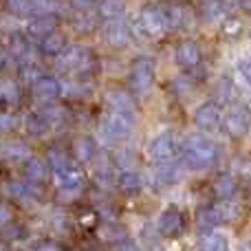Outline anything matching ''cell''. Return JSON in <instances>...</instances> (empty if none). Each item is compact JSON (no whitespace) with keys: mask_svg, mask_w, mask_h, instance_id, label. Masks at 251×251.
<instances>
[{"mask_svg":"<svg viewBox=\"0 0 251 251\" xmlns=\"http://www.w3.org/2000/svg\"><path fill=\"white\" fill-rule=\"evenodd\" d=\"M64 108L62 106H55V104H49L47 108L42 110V119L47 124H51V122H62V117H64Z\"/></svg>","mask_w":251,"mask_h":251,"instance_id":"39","label":"cell"},{"mask_svg":"<svg viewBox=\"0 0 251 251\" xmlns=\"http://www.w3.org/2000/svg\"><path fill=\"white\" fill-rule=\"evenodd\" d=\"M238 4L245 13H251V0H238Z\"/></svg>","mask_w":251,"mask_h":251,"instance_id":"45","label":"cell"},{"mask_svg":"<svg viewBox=\"0 0 251 251\" xmlns=\"http://www.w3.org/2000/svg\"><path fill=\"white\" fill-rule=\"evenodd\" d=\"M47 161H49V165H51V170L55 172V170H62V168H66V165L71 163L69 159H66L64 154H62L60 150H55V148H51L49 150V154H47Z\"/></svg>","mask_w":251,"mask_h":251,"instance_id":"36","label":"cell"},{"mask_svg":"<svg viewBox=\"0 0 251 251\" xmlns=\"http://www.w3.org/2000/svg\"><path fill=\"white\" fill-rule=\"evenodd\" d=\"M218 225H223V223H221V216H218V209L216 207L201 209V212L196 214V227H199V231H203V234L216 231Z\"/></svg>","mask_w":251,"mask_h":251,"instance_id":"21","label":"cell"},{"mask_svg":"<svg viewBox=\"0 0 251 251\" xmlns=\"http://www.w3.org/2000/svg\"><path fill=\"white\" fill-rule=\"evenodd\" d=\"M223 128H225V132L229 134L231 139L247 137L249 130H251V117H249V113L245 108H238V106L229 108L225 115H223Z\"/></svg>","mask_w":251,"mask_h":251,"instance_id":"7","label":"cell"},{"mask_svg":"<svg viewBox=\"0 0 251 251\" xmlns=\"http://www.w3.org/2000/svg\"><path fill=\"white\" fill-rule=\"evenodd\" d=\"M199 251H231L229 247V238L221 231H209V234H203L199 238V245H196Z\"/></svg>","mask_w":251,"mask_h":251,"instance_id":"18","label":"cell"},{"mask_svg":"<svg viewBox=\"0 0 251 251\" xmlns=\"http://www.w3.org/2000/svg\"><path fill=\"white\" fill-rule=\"evenodd\" d=\"M0 66H2V55H0Z\"/></svg>","mask_w":251,"mask_h":251,"instance_id":"49","label":"cell"},{"mask_svg":"<svg viewBox=\"0 0 251 251\" xmlns=\"http://www.w3.org/2000/svg\"><path fill=\"white\" fill-rule=\"evenodd\" d=\"M108 108L110 113H119V115H128V117H137V110H134L132 97L124 91H113L108 93Z\"/></svg>","mask_w":251,"mask_h":251,"instance_id":"16","label":"cell"},{"mask_svg":"<svg viewBox=\"0 0 251 251\" xmlns=\"http://www.w3.org/2000/svg\"><path fill=\"white\" fill-rule=\"evenodd\" d=\"M0 251H7V249H4V247H2V245H0Z\"/></svg>","mask_w":251,"mask_h":251,"instance_id":"48","label":"cell"},{"mask_svg":"<svg viewBox=\"0 0 251 251\" xmlns=\"http://www.w3.org/2000/svg\"><path fill=\"white\" fill-rule=\"evenodd\" d=\"M132 128H134V117L119 115V113H108L101 119L100 137L104 143H122L132 134Z\"/></svg>","mask_w":251,"mask_h":251,"instance_id":"3","label":"cell"},{"mask_svg":"<svg viewBox=\"0 0 251 251\" xmlns=\"http://www.w3.org/2000/svg\"><path fill=\"white\" fill-rule=\"evenodd\" d=\"M236 77H238L245 86L251 88V60L249 57H243V60L236 62Z\"/></svg>","mask_w":251,"mask_h":251,"instance_id":"33","label":"cell"},{"mask_svg":"<svg viewBox=\"0 0 251 251\" xmlns=\"http://www.w3.org/2000/svg\"><path fill=\"white\" fill-rule=\"evenodd\" d=\"M9 221H11V209H9L7 205H0V227L7 225Z\"/></svg>","mask_w":251,"mask_h":251,"instance_id":"43","label":"cell"},{"mask_svg":"<svg viewBox=\"0 0 251 251\" xmlns=\"http://www.w3.org/2000/svg\"><path fill=\"white\" fill-rule=\"evenodd\" d=\"M93 66H95V57H93L91 49L84 47V44H69L57 55V69L64 71V73L84 75L91 73Z\"/></svg>","mask_w":251,"mask_h":251,"instance_id":"2","label":"cell"},{"mask_svg":"<svg viewBox=\"0 0 251 251\" xmlns=\"http://www.w3.org/2000/svg\"><path fill=\"white\" fill-rule=\"evenodd\" d=\"M38 251H62V249L57 247V245H51V243H49V245H42V247H40Z\"/></svg>","mask_w":251,"mask_h":251,"instance_id":"46","label":"cell"},{"mask_svg":"<svg viewBox=\"0 0 251 251\" xmlns=\"http://www.w3.org/2000/svg\"><path fill=\"white\" fill-rule=\"evenodd\" d=\"M154 227H156V231H159L163 238H176V236L183 231V227H185V218H183L181 209L168 207V209H163V212L159 214Z\"/></svg>","mask_w":251,"mask_h":251,"instance_id":"9","label":"cell"},{"mask_svg":"<svg viewBox=\"0 0 251 251\" xmlns=\"http://www.w3.org/2000/svg\"><path fill=\"white\" fill-rule=\"evenodd\" d=\"M20 77L25 79L26 84H33L38 77H42V73H40V69H38V64L35 62H22V66H20Z\"/></svg>","mask_w":251,"mask_h":251,"instance_id":"34","label":"cell"},{"mask_svg":"<svg viewBox=\"0 0 251 251\" xmlns=\"http://www.w3.org/2000/svg\"><path fill=\"white\" fill-rule=\"evenodd\" d=\"M176 152H178L176 137H174L170 130H163V132L154 134V137L150 139V143H148V148H146L148 159L154 161L156 165L174 161L176 159Z\"/></svg>","mask_w":251,"mask_h":251,"instance_id":"5","label":"cell"},{"mask_svg":"<svg viewBox=\"0 0 251 251\" xmlns=\"http://www.w3.org/2000/svg\"><path fill=\"white\" fill-rule=\"evenodd\" d=\"M53 176H55L60 194H66V196H77L79 194V190H82V172H79L73 163H69L62 170H55Z\"/></svg>","mask_w":251,"mask_h":251,"instance_id":"10","label":"cell"},{"mask_svg":"<svg viewBox=\"0 0 251 251\" xmlns=\"http://www.w3.org/2000/svg\"><path fill=\"white\" fill-rule=\"evenodd\" d=\"M73 152H75V159H77L79 163H88V161H93L97 154L95 141H93L91 137H77L73 143Z\"/></svg>","mask_w":251,"mask_h":251,"instance_id":"22","label":"cell"},{"mask_svg":"<svg viewBox=\"0 0 251 251\" xmlns=\"http://www.w3.org/2000/svg\"><path fill=\"white\" fill-rule=\"evenodd\" d=\"M183 165L190 170H207L221 163L223 148L214 139L203 137V134H190L183 141Z\"/></svg>","mask_w":251,"mask_h":251,"instance_id":"1","label":"cell"},{"mask_svg":"<svg viewBox=\"0 0 251 251\" xmlns=\"http://www.w3.org/2000/svg\"><path fill=\"white\" fill-rule=\"evenodd\" d=\"M245 110H247L249 117H251V97H247V101H245Z\"/></svg>","mask_w":251,"mask_h":251,"instance_id":"47","label":"cell"},{"mask_svg":"<svg viewBox=\"0 0 251 251\" xmlns=\"http://www.w3.org/2000/svg\"><path fill=\"white\" fill-rule=\"evenodd\" d=\"M139 29H141L143 33H146V38H150V40L161 38V35L168 31L163 9H159V7H143L141 13H139Z\"/></svg>","mask_w":251,"mask_h":251,"instance_id":"6","label":"cell"},{"mask_svg":"<svg viewBox=\"0 0 251 251\" xmlns=\"http://www.w3.org/2000/svg\"><path fill=\"white\" fill-rule=\"evenodd\" d=\"M7 9L9 13L22 18V16H31L33 13V0H7Z\"/></svg>","mask_w":251,"mask_h":251,"instance_id":"31","label":"cell"},{"mask_svg":"<svg viewBox=\"0 0 251 251\" xmlns=\"http://www.w3.org/2000/svg\"><path fill=\"white\" fill-rule=\"evenodd\" d=\"M117 185L119 190H124L126 194H137L143 190V176L137 170H124L117 176Z\"/></svg>","mask_w":251,"mask_h":251,"instance_id":"19","label":"cell"},{"mask_svg":"<svg viewBox=\"0 0 251 251\" xmlns=\"http://www.w3.org/2000/svg\"><path fill=\"white\" fill-rule=\"evenodd\" d=\"M7 194L11 196V199L20 201V203H33L35 201V192L33 187H29L26 183H9L7 185Z\"/></svg>","mask_w":251,"mask_h":251,"instance_id":"26","label":"cell"},{"mask_svg":"<svg viewBox=\"0 0 251 251\" xmlns=\"http://www.w3.org/2000/svg\"><path fill=\"white\" fill-rule=\"evenodd\" d=\"M0 154L11 161H29L31 159L29 148L22 146V143H7V146L0 148Z\"/></svg>","mask_w":251,"mask_h":251,"instance_id":"27","label":"cell"},{"mask_svg":"<svg viewBox=\"0 0 251 251\" xmlns=\"http://www.w3.org/2000/svg\"><path fill=\"white\" fill-rule=\"evenodd\" d=\"M181 178H183V165L176 163V161H170V163L156 165V172H154L156 185L172 187V185H178V183H181Z\"/></svg>","mask_w":251,"mask_h":251,"instance_id":"12","label":"cell"},{"mask_svg":"<svg viewBox=\"0 0 251 251\" xmlns=\"http://www.w3.org/2000/svg\"><path fill=\"white\" fill-rule=\"evenodd\" d=\"M25 174H26V181L33 183V185H38V183H42L44 178H47L49 165L44 163L42 159H35V156H31V159L25 163Z\"/></svg>","mask_w":251,"mask_h":251,"instance_id":"23","label":"cell"},{"mask_svg":"<svg viewBox=\"0 0 251 251\" xmlns=\"http://www.w3.org/2000/svg\"><path fill=\"white\" fill-rule=\"evenodd\" d=\"M221 124H223V113L216 101H205L194 110V126L201 132H214V130H218Z\"/></svg>","mask_w":251,"mask_h":251,"instance_id":"8","label":"cell"},{"mask_svg":"<svg viewBox=\"0 0 251 251\" xmlns=\"http://www.w3.org/2000/svg\"><path fill=\"white\" fill-rule=\"evenodd\" d=\"M25 128L31 137H42V134L47 132L49 124L42 119V115H31V117L25 119Z\"/></svg>","mask_w":251,"mask_h":251,"instance_id":"30","label":"cell"},{"mask_svg":"<svg viewBox=\"0 0 251 251\" xmlns=\"http://www.w3.org/2000/svg\"><path fill=\"white\" fill-rule=\"evenodd\" d=\"M31 86H33V95L42 101L57 100V97L62 95V82L55 79V77H51V75H42V77H38Z\"/></svg>","mask_w":251,"mask_h":251,"instance_id":"11","label":"cell"},{"mask_svg":"<svg viewBox=\"0 0 251 251\" xmlns=\"http://www.w3.org/2000/svg\"><path fill=\"white\" fill-rule=\"evenodd\" d=\"M16 117L13 115H9V113H0V134H4V132H9V130H13L16 128Z\"/></svg>","mask_w":251,"mask_h":251,"instance_id":"41","label":"cell"},{"mask_svg":"<svg viewBox=\"0 0 251 251\" xmlns=\"http://www.w3.org/2000/svg\"><path fill=\"white\" fill-rule=\"evenodd\" d=\"M115 163L124 170H134V154L130 150H119L117 154H115Z\"/></svg>","mask_w":251,"mask_h":251,"instance_id":"40","label":"cell"},{"mask_svg":"<svg viewBox=\"0 0 251 251\" xmlns=\"http://www.w3.org/2000/svg\"><path fill=\"white\" fill-rule=\"evenodd\" d=\"M156 79V66L154 60L148 55H139L130 64V86L137 95H146Z\"/></svg>","mask_w":251,"mask_h":251,"instance_id":"4","label":"cell"},{"mask_svg":"<svg viewBox=\"0 0 251 251\" xmlns=\"http://www.w3.org/2000/svg\"><path fill=\"white\" fill-rule=\"evenodd\" d=\"M218 209V216H221V223H231L240 216V207L234 203H223V205H216Z\"/></svg>","mask_w":251,"mask_h":251,"instance_id":"32","label":"cell"},{"mask_svg":"<svg viewBox=\"0 0 251 251\" xmlns=\"http://www.w3.org/2000/svg\"><path fill=\"white\" fill-rule=\"evenodd\" d=\"M163 13L168 29H183L187 25V18H190V11L185 7H181V4H170Z\"/></svg>","mask_w":251,"mask_h":251,"instance_id":"25","label":"cell"},{"mask_svg":"<svg viewBox=\"0 0 251 251\" xmlns=\"http://www.w3.org/2000/svg\"><path fill=\"white\" fill-rule=\"evenodd\" d=\"M106 42L110 44V47H126V44L130 42V29L128 25L122 20H113L108 22V26H106Z\"/></svg>","mask_w":251,"mask_h":251,"instance_id":"17","label":"cell"},{"mask_svg":"<svg viewBox=\"0 0 251 251\" xmlns=\"http://www.w3.org/2000/svg\"><path fill=\"white\" fill-rule=\"evenodd\" d=\"M227 9H229L227 0H207L205 2V18L207 20H221V18H225Z\"/></svg>","mask_w":251,"mask_h":251,"instance_id":"29","label":"cell"},{"mask_svg":"<svg viewBox=\"0 0 251 251\" xmlns=\"http://www.w3.org/2000/svg\"><path fill=\"white\" fill-rule=\"evenodd\" d=\"M11 53L18 57V60L26 62V57H29V42H26V38L16 35V38L11 40Z\"/></svg>","mask_w":251,"mask_h":251,"instance_id":"35","label":"cell"},{"mask_svg":"<svg viewBox=\"0 0 251 251\" xmlns=\"http://www.w3.org/2000/svg\"><path fill=\"white\" fill-rule=\"evenodd\" d=\"M240 29H243V22L238 20V18L229 16L223 20V33L229 35V38H236V35H240Z\"/></svg>","mask_w":251,"mask_h":251,"instance_id":"38","label":"cell"},{"mask_svg":"<svg viewBox=\"0 0 251 251\" xmlns=\"http://www.w3.org/2000/svg\"><path fill=\"white\" fill-rule=\"evenodd\" d=\"M214 190H216L218 199H223V201L234 199V194H236V181H234V176H229V174L221 176L216 181V185H214Z\"/></svg>","mask_w":251,"mask_h":251,"instance_id":"28","label":"cell"},{"mask_svg":"<svg viewBox=\"0 0 251 251\" xmlns=\"http://www.w3.org/2000/svg\"><path fill=\"white\" fill-rule=\"evenodd\" d=\"M57 26V18L53 16V13H44V16H35L33 20L26 25V33L31 35V38H47L51 31H55Z\"/></svg>","mask_w":251,"mask_h":251,"instance_id":"15","label":"cell"},{"mask_svg":"<svg viewBox=\"0 0 251 251\" xmlns=\"http://www.w3.org/2000/svg\"><path fill=\"white\" fill-rule=\"evenodd\" d=\"M117 251H141V249H139V245L132 243V240H124V243L117 245Z\"/></svg>","mask_w":251,"mask_h":251,"instance_id":"44","label":"cell"},{"mask_svg":"<svg viewBox=\"0 0 251 251\" xmlns=\"http://www.w3.org/2000/svg\"><path fill=\"white\" fill-rule=\"evenodd\" d=\"M66 47H69V44H66V35L62 33V31H51V33H49L47 38H42V42H40V49H42V53H47V55H60Z\"/></svg>","mask_w":251,"mask_h":251,"instance_id":"20","label":"cell"},{"mask_svg":"<svg viewBox=\"0 0 251 251\" xmlns=\"http://www.w3.org/2000/svg\"><path fill=\"white\" fill-rule=\"evenodd\" d=\"M97 11L101 18L106 20H122V16L126 13V0H100L97 4Z\"/></svg>","mask_w":251,"mask_h":251,"instance_id":"24","label":"cell"},{"mask_svg":"<svg viewBox=\"0 0 251 251\" xmlns=\"http://www.w3.org/2000/svg\"><path fill=\"white\" fill-rule=\"evenodd\" d=\"M161 238H163V236L156 231L154 223H146V225L139 229V236H137L139 249H141V251H165Z\"/></svg>","mask_w":251,"mask_h":251,"instance_id":"14","label":"cell"},{"mask_svg":"<svg viewBox=\"0 0 251 251\" xmlns=\"http://www.w3.org/2000/svg\"><path fill=\"white\" fill-rule=\"evenodd\" d=\"M216 95H218V101H229L234 97V84H231L229 77H223L216 86Z\"/></svg>","mask_w":251,"mask_h":251,"instance_id":"37","label":"cell"},{"mask_svg":"<svg viewBox=\"0 0 251 251\" xmlns=\"http://www.w3.org/2000/svg\"><path fill=\"white\" fill-rule=\"evenodd\" d=\"M71 4H73V9H77V11H88V9L95 4V0H71Z\"/></svg>","mask_w":251,"mask_h":251,"instance_id":"42","label":"cell"},{"mask_svg":"<svg viewBox=\"0 0 251 251\" xmlns=\"http://www.w3.org/2000/svg\"><path fill=\"white\" fill-rule=\"evenodd\" d=\"M174 60L181 69H196L201 64V47L196 42H181L174 51Z\"/></svg>","mask_w":251,"mask_h":251,"instance_id":"13","label":"cell"}]
</instances>
